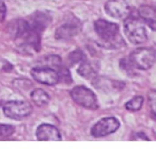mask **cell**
Returning <instances> with one entry per match:
<instances>
[{"instance_id":"cell-1","label":"cell","mask_w":156,"mask_h":149,"mask_svg":"<svg viewBox=\"0 0 156 149\" xmlns=\"http://www.w3.org/2000/svg\"><path fill=\"white\" fill-rule=\"evenodd\" d=\"M9 32L24 53L37 52L41 49V33L31 28L28 20L17 19L10 22Z\"/></svg>"},{"instance_id":"cell-2","label":"cell","mask_w":156,"mask_h":149,"mask_svg":"<svg viewBox=\"0 0 156 149\" xmlns=\"http://www.w3.org/2000/svg\"><path fill=\"white\" fill-rule=\"evenodd\" d=\"M94 29L102 41L108 45V47L119 48L124 43L116 23L99 19L94 23Z\"/></svg>"},{"instance_id":"cell-3","label":"cell","mask_w":156,"mask_h":149,"mask_svg":"<svg viewBox=\"0 0 156 149\" xmlns=\"http://www.w3.org/2000/svg\"><path fill=\"white\" fill-rule=\"evenodd\" d=\"M123 28L127 39L133 44H142L148 39L146 29L138 18L134 16L127 17L124 22Z\"/></svg>"},{"instance_id":"cell-4","label":"cell","mask_w":156,"mask_h":149,"mask_svg":"<svg viewBox=\"0 0 156 149\" xmlns=\"http://www.w3.org/2000/svg\"><path fill=\"white\" fill-rule=\"evenodd\" d=\"M129 59L134 69L148 70L155 63L156 52L149 48H139L130 54Z\"/></svg>"},{"instance_id":"cell-5","label":"cell","mask_w":156,"mask_h":149,"mask_svg":"<svg viewBox=\"0 0 156 149\" xmlns=\"http://www.w3.org/2000/svg\"><path fill=\"white\" fill-rule=\"evenodd\" d=\"M70 96L77 105L83 108L92 110L98 108L99 103L96 95L92 90L83 85L74 87L70 91Z\"/></svg>"},{"instance_id":"cell-6","label":"cell","mask_w":156,"mask_h":149,"mask_svg":"<svg viewBox=\"0 0 156 149\" xmlns=\"http://www.w3.org/2000/svg\"><path fill=\"white\" fill-rule=\"evenodd\" d=\"M3 112L10 119L21 120L31 115L32 106L29 102L25 101H11L5 104Z\"/></svg>"},{"instance_id":"cell-7","label":"cell","mask_w":156,"mask_h":149,"mask_svg":"<svg viewBox=\"0 0 156 149\" xmlns=\"http://www.w3.org/2000/svg\"><path fill=\"white\" fill-rule=\"evenodd\" d=\"M120 127L119 120L114 117H106L97 121L91 129V135L95 138H102L116 132Z\"/></svg>"},{"instance_id":"cell-8","label":"cell","mask_w":156,"mask_h":149,"mask_svg":"<svg viewBox=\"0 0 156 149\" xmlns=\"http://www.w3.org/2000/svg\"><path fill=\"white\" fill-rule=\"evenodd\" d=\"M31 75L34 80L43 85L51 86L59 82L58 72L48 66L34 68L31 69Z\"/></svg>"},{"instance_id":"cell-9","label":"cell","mask_w":156,"mask_h":149,"mask_svg":"<svg viewBox=\"0 0 156 149\" xmlns=\"http://www.w3.org/2000/svg\"><path fill=\"white\" fill-rule=\"evenodd\" d=\"M105 11L111 17L120 19L128 17L130 7L126 0H108L105 4Z\"/></svg>"},{"instance_id":"cell-10","label":"cell","mask_w":156,"mask_h":149,"mask_svg":"<svg viewBox=\"0 0 156 149\" xmlns=\"http://www.w3.org/2000/svg\"><path fill=\"white\" fill-rule=\"evenodd\" d=\"M80 24L76 19L68 21L58 27L55 32V38L58 40H69L79 33Z\"/></svg>"},{"instance_id":"cell-11","label":"cell","mask_w":156,"mask_h":149,"mask_svg":"<svg viewBox=\"0 0 156 149\" xmlns=\"http://www.w3.org/2000/svg\"><path fill=\"white\" fill-rule=\"evenodd\" d=\"M36 137L38 141H61V135L55 126L50 124H42L36 130Z\"/></svg>"},{"instance_id":"cell-12","label":"cell","mask_w":156,"mask_h":149,"mask_svg":"<svg viewBox=\"0 0 156 149\" xmlns=\"http://www.w3.org/2000/svg\"><path fill=\"white\" fill-rule=\"evenodd\" d=\"M51 21V16L48 13L37 11L31 15L28 22L34 30L41 34V32L44 31V29L49 25Z\"/></svg>"},{"instance_id":"cell-13","label":"cell","mask_w":156,"mask_h":149,"mask_svg":"<svg viewBox=\"0 0 156 149\" xmlns=\"http://www.w3.org/2000/svg\"><path fill=\"white\" fill-rule=\"evenodd\" d=\"M141 19L146 22L147 25L153 31H156V6L144 5L141 6L138 10Z\"/></svg>"},{"instance_id":"cell-14","label":"cell","mask_w":156,"mask_h":149,"mask_svg":"<svg viewBox=\"0 0 156 149\" xmlns=\"http://www.w3.org/2000/svg\"><path fill=\"white\" fill-rule=\"evenodd\" d=\"M31 99L37 106L42 107L47 105L50 101V96L44 90L36 88L31 93Z\"/></svg>"},{"instance_id":"cell-15","label":"cell","mask_w":156,"mask_h":149,"mask_svg":"<svg viewBox=\"0 0 156 149\" xmlns=\"http://www.w3.org/2000/svg\"><path fill=\"white\" fill-rule=\"evenodd\" d=\"M77 72L80 76L86 79H90L95 75V70L94 67L91 65L90 63L87 61H83L80 67L78 68Z\"/></svg>"},{"instance_id":"cell-16","label":"cell","mask_w":156,"mask_h":149,"mask_svg":"<svg viewBox=\"0 0 156 149\" xmlns=\"http://www.w3.org/2000/svg\"><path fill=\"white\" fill-rule=\"evenodd\" d=\"M144 99L142 96H135L134 98L126 103L125 107L128 111H136L141 109L143 105Z\"/></svg>"},{"instance_id":"cell-17","label":"cell","mask_w":156,"mask_h":149,"mask_svg":"<svg viewBox=\"0 0 156 149\" xmlns=\"http://www.w3.org/2000/svg\"><path fill=\"white\" fill-rule=\"evenodd\" d=\"M44 61L45 62L44 66L52 68V69H55L57 72L62 67V61H61V57L57 55H49L44 58Z\"/></svg>"},{"instance_id":"cell-18","label":"cell","mask_w":156,"mask_h":149,"mask_svg":"<svg viewBox=\"0 0 156 149\" xmlns=\"http://www.w3.org/2000/svg\"><path fill=\"white\" fill-rule=\"evenodd\" d=\"M84 58L85 55L83 52L80 49H76L69 55L67 61H68L70 65H73L79 63L80 61H84Z\"/></svg>"},{"instance_id":"cell-19","label":"cell","mask_w":156,"mask_h":149,"mask_svg":"<svg viewBox=\"0 0 156 149\" xmlns=\"http://www.w3.org/2000/svg\"><path fill=\"white\" fill-rule=\"evenodd\" d=\"M58 73L59 76V82H62L64 83H70L72 82L70 71L67 68H64L62 66L59 70H58Z\"/></svg>"},{"instance_id":"cell-20","label":"cell","mask_w":156,"mask_h":149,"mask_svg":"<svg viewBox=\"0 0 156 149\" xmlns=\"http://www.w3.org/2000/svg\"><path fill=\"white\" fill-rule=\"evenodd\" d=\"M15 128L11 125H0V137L7 138L14 133Z\"/></svg>"},{"instance_id":"cell-21","label":"cell","mask_w":156,"mask_h":149,"mask_svg":"<svg viewBox=\"0 0 156 149\" xmlns=\"http://www.w3.org/2000/svg\"><path fill=\"white\" fill-rule=\"evenodd\" d=\"M148 104L153 114L156 115V90H151L148 94Z\"/></svg>"},{"instance_id":"cell-22","label":"cell","mask_w":156,"mask_h":149,"mask_svg":"<svg viewBox=\"0 0 156 149\" xmlns=\"http://www.w3.org/2000/svg\"><path fill=\"white\" fill-rule=\"evenodd\" d=\"M6 15V7L5 3L0 0V21H3Z\"/></svg>"},{"instance_id":"cell-23","label":"cell","mask_w":156,"mask_h":149,"mask_svg":"<svg viewBox=\"0 0 156 149\" xmlns=\"http://www.w3.org/2000/svg\"><path fill=\"white\" fill-rule=\"evenodd\" d=\"M154 118H155V120H156V115H154Z\"/></svg>"}]
</instances>
